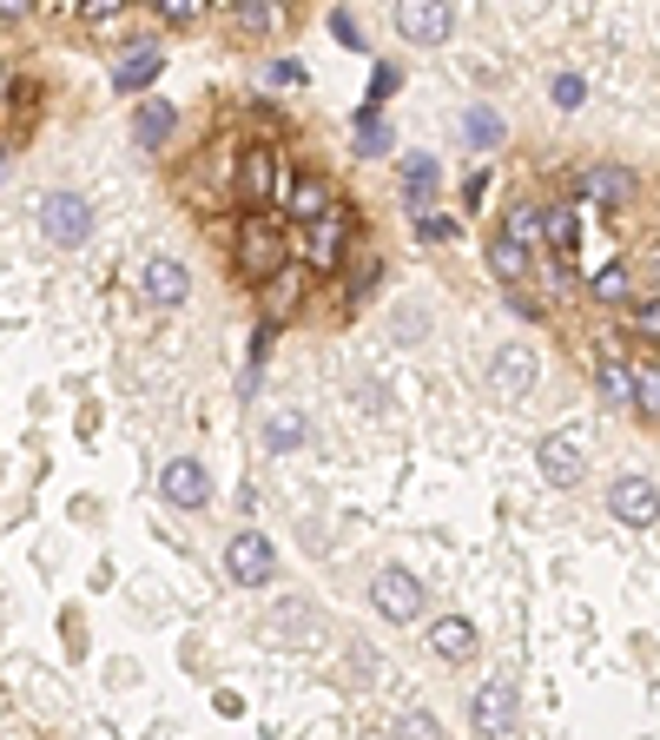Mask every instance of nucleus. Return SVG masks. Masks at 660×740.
<instances>
[{"label": "nucleus", "instance_id": "1", "mask_svg": "<svg viewBox=\"0 0 660 740\" xmlns=\"http://www.w3.org/2000/svg\"><path fill=\"white\" fill-rule=\"evenodd\" d=\"M456 26V7L450 0H397V33L410 46H443Z\"/></svg>", "mask_w": 660, "mask_h": 740}, {"label": "nucleus", "instance_id": "2", "mask_svg": "<svg viewBox=\"0 0 660 740\" xmlns=\"http://www.w3.org/2000/svg\"><path fill=\"white\" fill-rule=\"evenodd\" d=\"M40 225H46L53 245H79V238H93V205H86L79 192H53V199L40 205Z\"/></svg>", "mask_w": 660, "mask_h": 740}, {"label": "nucleus", "instance_id": "3", "mask_svg": "<svg viewBox=\"0 0 660 740\" xmlns=\"http://www.w3.org/2000/svg\"><path fill=\"white\" fill-rule=\"evenodd\" d=\"M608 510L628 523V529H654V510H660V490L648 470H635V476H621L615 490H608Z\"/></svg>", "mask_w": 660, "mask_h": 740}, {"label": "nucleus", "instance_id": "4", "mask_svg": "<svg viewBox=\"0 0 660 740\" xmlns=\"http://www.w3.org/2000/svg\"><path fill=\"white\" fill-rule=\"evenodd\" d=\"M370 602H377L390 622H416V615H423V582H416L410 569H383V576L370 582Z\"/></svg>", "mask_w": 660, "mask_h": 740}, {"label": "nucleus", "instance_id": "5", "mask_svg": "<svg viewBox=\"0 0 660 740\" xmlns=\"http://www.w3.org/2000/svg\"><path fill=\"white\" fill-rule=\"evenodd\" d=\"M225 569H231V582H238V589H264V576H271V543H264L258 529L231 536V549H225Z\"/></svg>", "mask_w": 660, "mask_h": 740}, {"label": "nucleus", "instance_id": "6", "mask_svg": "<svg viewBox=\"0 0 660 740\" xmlns=\"http://www.w3.org/2000/svg\"><path fill=\"white\" fill-rule=\"evenodd\" d=\"M582 199H595V205H615V212H621V205H635V199H641V179H635L628 165H588V172H582Z\"/></svg>", "mask_w": 660, "mask_h": 740}, {"label": "nucleus", "instance_id": "7", "mask_svg": "<svg viewBox=\"0 0 660 740\" xmlns=\"http://www.w3.org/2000/svg\"><path fill=\"white\" fill-rule=\"evenodd\" d=\"M238 258H245V271H278L284 265V245H278V225H264V212H251L245 218V232H238Z\"/></svg>", "mask_w": 660, "mask_h": 740}, {"label": "nucleus", "instance_id": "8", "mask_svg": "<svg viewBox=\"0 0 660 740\" xmlns=\"http://www.w3.org/2000/svg\"><path fill=\"white\" fill-rule=\"evenodd\" d=\"M535 351L529 344H509V351H496V364H489V384H496V397H529L535 390Z\"/></svg>", "mask_w": 660, "mask_h": 740}, {"label": "nucleus", "instance_id": "9", "mask_svg": "<svg viewBox=\"0 0 660 740\" xmlns=\"http://www.w3.org/2000/svg\"><path fill=\"white\" fill-rule=\"evenodd\" d=\"M542 476H549L555 490H569V483L582 476V430H555V437H542Z\"/></svg>", "mask_w": 660, "mask_h": 740}, {"label": "nucleus", "instance_id": "10", "mask_svg": "<svg viewBox=\"0 0 660 740\" xmlns=\"http://www.w3.org/2000/svg\"><path fill=\"white\" fill-rule=\"evenodd\" d=\"M469 721H476V734H509V728H516V682H489V688L476 695Z\"/></svg>", "mask_w": 660, "mask_h": 740}, {"label": "nucleus", "instance_id": "11", "mask_svg": "<svg viewBox=\"0 0 660 740\" xmlns=\"http://www.w3.org/2000/svg\"><path fill=\"white\" fill-rule=\"evenodd\" d=\"M159 490H165V503H178V510H198V503L212 496V483H205V470H198L192 457H178V463H165V476H159Z\"/></svg>", "mask_w": 660, "mask_h": 740}, {"label": "nucleus", "instance_id": "12", "mask_svg": "<svg viewBox=\"0 0 660 740\" xmlns=\"http://www.w3.org/2000/svg\"><path fill=\"white\" fill-rule=\"evenodd\" d=\"M159 66H165V53H159V46H126V53H119V66H112V86H119V93H139V86H152V79H159Z\"/></svg>", "mask_w": 660, "mask_h": 740}, {"label": "nucleus", "instance_id": "13", "mask_svg": "<svg viewBox=\"0 0 660 740\" xmlns=\"http://www.w3.org/2000/svg\"><path fill=\"white\" fill-rule=\"evenodd\" d=\"M337 258H344V212H317L311 218V265L331 271Z\"/></svg>", "mask_w": 660, "mask_h": 740}, {"label": "nucleus", "instance_id": "14", "mask_svg": "<svg viewBox=\"0 0 660 740\" xmlns=\"http://www.w3.org/2000/svg\"><path fill=\"white\" fill-rule=\"evenodd\" d=\"M264 635H271V642H304V635H317V615H311L304 602H278V609L264 615Z\"/></svg>", "mask_w": 660, "mask_h": 740}, {"label": "nucleus", "instance_id": "15", "mask_svg": "<svg viewBox=\"0 0 660 740\" xmlns=\"http://www.w3.org/2000/svg\"><path fill=\"white\" fill-rule=\"evenodd\" d=\"M145 291H152L159 304H185L192 278H185V265H178V258H152V265H145Z\"/></svg>", "mask_w": 660, "mask_h": 740}, {"label": "nucleus", "instance_id": "16", "mask_svg": "<svg viewBox=\"0 0 660 740\" xmlns=\"http://www.w3.org/2000/svg\"><path fill=\"white\" fill-rule=\"evenodd\" d=\"M430 648H436L443 662H469V655H476V629H469L463 615H443V622L430 629Z\"/></svg>", "mask_w": 660, "mask_h": 740}, {"label": "nucleus", "instance_id": "17", "mask_svg": "<svg viewBox=\"0 0 660 740\" xmlns=\"http://www.w3.org/2000/svg\"><path fill=\"white\" fill-rule=\"evenodd\" d=\"M271 192H278V159L271 152H245V199L271 205Z\"/></svg>", "mask_w": 660, "mask_h": 740}, {"label": "nucleus", "instance_id": "18", "mask_svg": "<svg viewBox=\"0 0 660 740\" xmlns=\"http://www.w3.org/2000/svg\"><path fill=\"white\" fill-rule=\"evenodd\" d=\"M529 265H535V251H522L516 238H496V245H489V271H496L502 285H522V278H529Z\"/></svg>", "mask_w": 660, "mask_h": 740}, {"label": "nucleus", "instance_id": "19", "mask_svg": "<svg viewBox=\"0 0 660 740\" xmlns=\"http://www.w3.org/2000/svg\"><path fill=\"white\" fill-rule=\"evenodd\" d=\"M542 238H549V245H555L562 258H575V251H582V218L555 205V212H542Z\"/></svg>", "mask_w": 660, "mask_h": 740}, {"label": "nucleus", "instance_id": "20", "mask_svg": "<svg viewBox=\"0 0 660 740\" xmlns=\"http://www.w3.org/2000/svg\"><path fill=\"white\" fill-rule=\"evenodd\" d=\"M628 404L654 423L660 417V377H654V364H628Z\"/></svg>", "mask_w": 660, "mask_h": 740}, {"label": "nucleus", "instance_id": "21", "mask_svg": "<svg viewBox=\"0 0 660 740\" xmlns=\"http://www.w3.org/2000/svg\"><path fill=\"white\" fill-rule=\"evenodd\" d=\"M291 304H297V271H291V265L264 271V311H271V318H284Z\"/></svg>", "mask_w": 660, "mask_h": 740}, {"label": "nucleus", "instance_id": "22", "mask_svg": "<svg viewBox=\"0 0 660 740\" xmlns=\"http://www.w3.org/2000/svg\"><path fill=\"white\" fill-rule=\"evenodd\" d=\"M172 126H178V112H172L165 99H152V106H139V126H132V132H139V146H159Z\"/></svg>", "mask_w": 660, "mask_h": 740}, {"label": "nucleus", "instance_id": "23", "mask_svg": "<svg viewBox=\"0 0 660 740\" xmlns=\"http://www.w3.org/2000/svg\"><path fill=\"white\" fill-rule=\"evenodd\" d=\"M463 139L483 146V152H496V146H502V119H496L489 106H476V112H463Z\"/></svg>", "mask_w": 660, "mask_h": 740}, {"label": "nucleus", "instance_id": "24", "mask_svg": "<svg viewBox=\"0 0 660 740\" xmlns=\"http://www.w3.org/2000/svg\"><path fill=\"white\" fill-rule=\"evenodd\" d=\"M317 212H331V192H324L317 179H297V185H291V218H304V225H311Z\"/></svg>", "mask_w": 660, "mask_h": 740}, {"label": "nucleus", "instance_id": "25", "mask_svg": "<svg viewBox=\"0 0 660 740\" xmlns=\"http://www.w3.org/2000/svg\"><path fill=\"white\" fill-rule=\"evenodd\" d=\"M502 238H516L522 251H535V245H542V212H535V205H516L509 225H502Z\"/></svg>", "mask_w": 660, "mask_h": 740}, {"label": "nucleus", "instance_id": "26", "mask_svg": "<svg viewBox=\"0 0 660 740\" xmlns=\"http://www.w3.org/2000/svg\"><path fill=\"white\" fill-rule=\"evenodd\" d=\"M264 443H271V450H297V443H304V417H297V410H278V417L264 423Z\"/></svg>", "mask_w": 660, "mask_h": 740}, {"label": "nucleus", "instance_id": "27", "mask_svg": "<svg viewBox=\"0 0 660 740\" xmlns=\"http://www.w3.org/2000/svg\"><path fill=\"white\" fill-rule=\"evenodd\" d=\"M595 298H608V304L635 298V271H628V265H608V271H595Z\"/></svg>", "mask_w": 660, "mask_h": 740}, {"label": "nucleus", "instance_id": "28", "mask_svg": "<svg viewBox=\"0 0 660 740\" xmlns=\"http://www.w3.org/2000/svg\"><path fill=\"white\" fill-rule=\"evenodd\" d=\"M357 146H364V152H390V132H383L377 106H364V119H357Z\"/></svg>", "mask_w": 660, "mask_h": 740}, {"label": "nucleus", "instance_id": "29", "mask_svg": "<svg viewBox=\"0 0 660 740\" xmlns=\"http://www.w3.org/2000/svg\"><path fill=\"white\" fill-rule=\"evenodd\" d=\"M436 179H443V165H436V159H410V165H403V185H410L416 199H423V192H436Z\"/></svg>", "mask_w": 660, "mask_h": 740}, {"label": "nucleus", "instance_id": "30", "mask_svg": "<svg viewBox=\"0 0 660 740\" xmlns=\"http://www.w3.org/2000/svg\"><path fill=\"white\" fill-rule=\"evenodd\" d=\"M397 86H403V73H397V66H377V73H370V106H383Z\"/></svg>", "mask_w": 660, "mask_h": 740}, {"label": "nucleus", "instance_id": "31", "mask_svg": "<svg viewBox=\"0 0 660 740\" xmlns=\"http://www.w3.org/2000/svg\"><path fill=\"white\" fill-rule=\"evenodd\" d=\"M159 13H165L172 26H192V20L205 13V0H159Z\"/></svg>", "mask_w": 660, "mask_h": 740}, {"label": "nucleus", "instance_id": "32", "mask_svg": "<svg viewBox=\"0 0 660 740\" xmlns=\"http://www.w3.org/2000/svg\"><path fill=\"white\" fill-rule=\"evenodd\" d=\"M331 33H337L344 46H364V33H357V20H350V13H331Z\"/></svg>", "mask_w": 660, "mask_h": 740}, {"label": "nucleus", "instance_id": "33", "mask_svg": "<svg viewBox=\"0 0 660 740\" xmlns=\"http://www.w3.org/2000/svg\"><path fill=\"white\" fill-rule=\"evenodd\" d=\"M555 106H582V79H575V73L555 79Z\"/></svg>", "mask_w": 660, "mask_h": 740}, {"label": "nucleus", "instance_id": "34", "mask_svg": "<svg viewBox=\"0 0 660 740\" xmlns=\"http://www.w3.org/2000/svg\"><path fill=\"white\" fill-rule=\"evenodd\" d=\"M635 331H641V337H654V331H660V311H654V298H641V311H635Z\"/></svg>", "mask_w": 660, "mask_h": 740}, {"label": "nucleus", "instance_id": "35", "mask_svg": "<svg viewBox=\"0 0 660 740\" xmlns=\"http://www.w3.org/2000/svg\"><path fill=\"white\" fill-rule=\"evenodd\" d=\"M271 337H278L271 324H258V331H251V364H264V357H271Z\"/></svg>", "mask_w": 660, "mask_h": 740}, {"label": "nucleus", "instance_id": "36", "mask_svg": "<svg viewBox=\"0 0 660 740\" xmlns=\"http://www.w3.org/2000/svg\"><path fill=\"white\" fill-rule=\"evenodd\" d=\"M119 7H126V0H79V13H86V20H112Z\"/></svg>", "mask_w": 660, "mask_h": 740}, {"label": "nucleus", "instance_id": "37", "mask_svg": "<svg viewBox=\"0 0 660 740\" xmlns=\"http://www.w3.org/2000/svg\"><path fill=\"white\" fill-rule=\"evenodd\" d=\"M403 734H423V740H436V715H403Z\"/></svg>", "mask_w": 660, "mask_h": 740}, {"label": "nucleus", "instance_id": "38", "mask_svg": "<svg viewBox=\"0 0 660 740\" xmlns=\"http://www.w3.org/2000/svg\"><path fill=\"white\" fill-rule=\"evenodd\" d=\"M416 238H450V225H443V218H423V212H416Z\"/></svg>", "mask_w": 660, "mask_h": 740}, {"label": "nucleus", "instance_id": "39", "mask_svg": "<svg viewBox=\"0 0 660 740\" xmlns=\"http://www.w3.org/2000/svg\"><path fill=\"white\" fill-rule=\"evenodd\" d=\"M0 13H7V20H20V13H33V0H0Z\"/></svg>", "mask_w": 660, "mask_h": 740}]
</instances>
